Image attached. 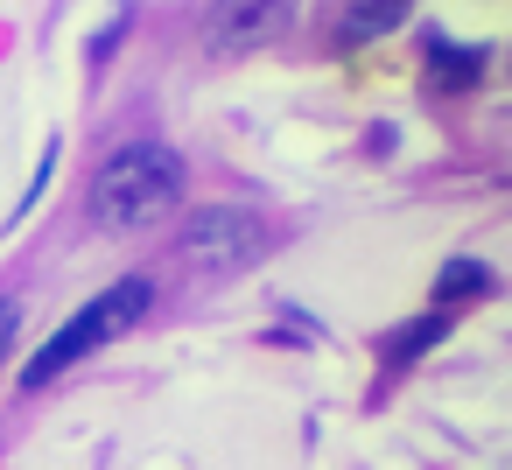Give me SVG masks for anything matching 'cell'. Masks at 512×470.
Listing matches in <instances>:
<instances>
[{"label":"cell","mask_w":512,"mask_h":470,"mask_svg":"<svg viewBox=\"0 0 512 470\" xmlns=\"http://www.w3.org/2000/svg\"><path fill=\"white\" fill-rule=\"evenodd\" d=\"M183 155L162 148V141H127L113 148L99 169H92V190H85V211L99 232H148L162 225L176 204H183Z\"/></svg>","instance_id":"cell-1"},{"label":"cell","mask_w":512,"mask_h":470,"mask_svg":"<svg viewBox=\"0 0 512 470\" xmlns=\"http://www.w3.org/2000/svg\"><path fill=\"white\" fill-rule=\"evenodd\" d=\"M148 309H155V281H148V274H127V281L99 288V295H92V302H85V309H78V316H71V323H64V330L29 358V365H22V393L50 386V379H57V372H71L78 358H92V351H106L113 337H127Z\"/></svg>","instance_id":"cell-2"},{"label":"cell","mask_w":512,"mask_h":470,"mask_svg":"<svg viewBox=\"0 0 512 470\" xmlns=\"http://www.w3.org/2000/svg\"><path fill=\"white\" fill-rule=\"evenodd\" d=\"M267 253H274V225L239 204H204L176 232V267H190V274H239Z\"/></svg>","instance_id":"cell-3"},{"label":"cell","mask_w":512,"mask_h":470,"mask_svg":"<svg viewBox=\"0 0 512 470\" xmlns=\"http://www.w3.org/2000/svg\"><path fill=\"white\" fill-rule=\"evenodd\" d=\"M302 0H211L204 8V50L211 57H253L288 36Z\"/></svg>","instance_id":"cell-4"},{"label":"cell","mask_w":512,"mask_h":470,"mask_svg":"<svg viewBox=\"0 0 512 470\" xmlns=\"http://www.w3.org/2000/svg\"><path fill=\"white\" fill-rule=\"evenodd\" d=\"M407 22V0H344V22H337V50H365L386 29Z\"/></svg>","instance_id":"cell-5"},{"label":"cell","mask_w":512,"mask_h":470,"mask_svg":"<svg viewBox=\"0 0 512 470\" xmlns=\"http://www.w3.org/2000/svg\"><path fill=\"white\" fill-rule=\"evenodd\" d=\"M491 295V267L484 260H449L442 274H435V302L449 309V302H484Z\"/></svg>","instance_id":"cell-6"},{"label":"cell","mask_w":512,"mask_h":470,"mask_svg":"<svg viewBox=\"0 0 512 470\" xmlns=\"http://www.w3.org/2000/svg\"><path fill=\"white\" fill-rule=\"evenodd\" d=\"M442 323H449L442 309H435V316H421V323H407V330H400V344H393V358H421V351L442 337Z\"/></svg>","instance_id":"cell-7"},{"label":"cell","mask_w":512,"mask_h":470,"mask_svg":"<svg viewBox=\"0 0 512 470\" xmlns=\"http://www.w3.org/2000/svg\"><path fill=\"white\" fill-rule=\"evenodd\" d=\"M15 330H22V302H15V295H0V358H8Z\"/></svg>","instance_id":"cell-8"}]
</instances>
